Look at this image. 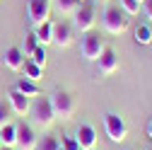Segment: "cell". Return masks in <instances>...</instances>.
Instances as JSON below:
<instances>
[{
	"label": "cell",
	"mask_w": 152,
	"mask_h": 150,
	"mask_svg": "<svg viewBox=\"0 0 152 150\" xmlns=\"http://www.w3.org/2000/svg\"><path fill=\"white\" fill-rule=\"evenodd\" d=\"M102 22H104V29H106L109 34H123V32H128V27H130L128 15H126L118 5H109V7L104 10V15H102Z\"/></svg>",
	"instance_id": "obj_1"
},
{
	"label": "cell",
	"mask_w": 152,
	"mask_h": 150,
	"mask_svg": "<svg viewBox=\"0 0 152 150\" xmlns=\"http://www.w3.org/2000/svg\"><path fill=\"white\" fill-rule=\"evenodd\" d=\"M29 116H31V121H34L36 126H41V128L51 126V124L56 121V114H53V107H51L48 97H36V99H31Z\"/></svg>",
	"instance_id": "obj_2"
},
{
	"label": "cell",
	"mask_w": 152,
	"mask_h": 150,
	"mask_svg": "<svg viewBox=\"0 0 152 150\" xmlns=\"http://www.w3.org/2000/svg\"><path fill=\"white\" fill-rule=\"evenodd\" d=\"M94 17H97V12H94V3L92 0H82V3L77 5V10L72 12V27L77 32H92L94 27Z\"/></svg>",
	"instance_id": "obj_3"
},
{
	"label": "cell",
	"mask_w": 152,
	"mask_h": 150,
	"mask_svg": "<svg viewBox=\"0 0 152 150\" xmlns=\"http://www.w3.org/2000/svg\"><path fill=\"white\" fill-rule=\"evenodd\" d=\"M102 51H104L102 36H99L97 32H85V34H82V41H80V53H82V58L97 63V58L102 56Z\"/></svg>",
	"instance_id": "obj_4"
},
{
	"label": "cell",
	"mask_w": 152,
	"mask_h": 150,
	"mask_svg": "<svg viewBox=\"0 0 152 150\" xmlns=\"http://www.w3.org/2000/svg\"><path fill=\"white\" fill-rule=\"evenodd\" d=\"M51 107H53V114L56 116H61V119H70L75 114V99L68 95V92L58 90V92H53V95L48 97Z\"/></svg>",
	"instance_id": "obj_5"
},
{
	"label": "cell",
	"mask_w": 152,
	"mask_h": 150,
	"mask_svg": "<svg viewBox=\"0 0 152 150\" xmlns=\"http://www.w3.org/2000/svg\"><path fill=\"white\" fill-rule=\"evenodd\" d=\"M104 128H106V136L113 140V143H123L126 136H128V128H126V121L113 114V111H109V114L104 116Z\"/></svg>",
	"instance_id": "obj_6"
},
{
	"label": "cell",
	"mask_w": 152,
	"mask_h": 150,
	"mask_svg": "<svg viewBox=\"0 0 152 150\" xmlns=\"http://www.w3.org/2000/svg\"><path fill=\"white\" fill-rule=\"evenodd\" d=\"M27 15H29V22L36 27L48 20L51 15V0H29V7H27Z\"/></svg>",
	"instance_id": "obj_7"
},
{
	"label": "cell",
	"mask_w": 152,
	"mask_h": 150,
	"mask_svg": "<svg viewBox=\"0 0 152 150\" xmlns=\"http://www.w3.org/2000/svg\"><path fill=\"white\" fill-rule=\"evenodd\" d=\"M36 140H39V138H36L34 136V128L29 126V124H17V148H20V150H36Z\"/></svg>",
	"instance_id": "obj_8"
},
{
	"label": "cell",
	"mask_w": 152,
	"mask_h": 150,
	"mask_svg": "<svg viewBox=\"0 0 152 150\" xmlns=\"http://www.w3.org/2000/svg\"><path fill=\"white\" fill-rule=\"evenodd\" d=\"M53 44L58 49H68L72 44V27L65 22H56L53 24Z\"/></svg>",
	"instance_id": "obj_9"
},
{
	"label": "cell",
	"mask_w": 152,
	"mask_h": 150,
	"mask_svg": "<svg viewBox=\"0 0 152 150\" xmlns=\"http://www.w3.org/2000/svg\"><path fill=\"white\" fill-rule=\"evenodd\" d=\"M24 53H22V49L20 46H10L5 53H3V63L10 68V70H22V65H24Z\"/></svg>",
	"instance_id": "obj_10"
},
{
	"label": "cell",
	"mask_w": 152,
	"mask_h": 150,
	"mask_svg": "<svg viewBox=\"0 0 152 150\" xmlns=\"http://www.w3.org/2000/svg\"><path fill=\"white\" fill-rule=\"evenodd\" d=\"M10 109L15 111V114H20V116H24V114H29V107H31V99L29 97H24L22 92H17V90H12L10 92Z\"/></svg>",
	"instance_id": "obj_11"
},
{
	"label": "cell",
	"mask_w": 152,
	"mask_h": 150,
	"mask_svg": "<svg viewBox=\"0 0 152 150\" xmlns=\"http://www.w3.org/2000/svg\"><path fill=\"white\" fill-rule=\"evenodd\" d=\"M97 65H99V70H102L104 75H111L113 70H116V65H118V61H116V51H113V49H106V46H104L102 56L97 58Z\"/></svg>",
	"instance_id": "obj_12"
},
{
	"label": "cell",
	"mask_w": 152,
	"mask_h": 150,
	"mask_svg": "<svg viewBox=\"0 0 152 150\" xmlns=\"http://www.w3.org/2000/svg\"><path fill=\"white\" fill-rule=\"evenodd\" d=\"M75 140L80 143V150L94 148V145H97V133H94V128H92L89 124H82V126L77 128V133H75Z\"/></svg>",
	"instance_id": "obj_13"
},
{
	"label": "cell",
	"mask_w": 152,
	"mask_h": 150,
	"mask_svg": "<svg viewBox=\"0 0 152 150\" xmlns=\"http://www.w3.org/2000/svg\"><path fill=\"white\" fill-rule=\"evenodd\" d=\"M34 34H36V39H39V44L41 46H48V44H53V22H41V24H36V29H34Z\"/></svg>",
	"instance_id": "obj_14"
},
{
	"label": "cell",
	"mask_w": 152,
	"mask_h": 150,
	"mask_svg": "<svg viewBox=\"0 0 152 150\" xmlns=\"http://www.w3.org/2000/svg\"><path fill=\"white\" fill-rule=\"evenodd\" d=\"M15 90H17V92H22V95H24V97H29V99H36V97H39V85H36L34 80H27V78L17 80Z\"/></svg>",
	"instance_id": "obj_15"
},
{
	"label": "cell",
	"mask_w": 152,
	"mask_h": 150,
	"mask_svg": "<svg viewBox=\"0 0 152 150\" xmlns=\"http://www.w3.org/2000/svg\"><path fill=\"white\" fill-rule=\"evenodd\" d=\"M0 140H3V145L12 148L17 143V126L15 124H5V126H0Z\"/></svg>",
	"instance_id": "obj_16"
},
{
	"label": "cell",
	"mask_w": 152,
	"mask_h": 150,
	"mask_svg": "<svg viewBox=\"0 0 152 150\" xmlns=\"http://www.w3.org/2000/svg\"><path fill=\"white\" fill-rule=\"evenodd\" d=\"M135 41H138L140 46L152 44V29H150L147 24H138V27H135Z\"/></svg>",
	"instance_id": "obj_17"
},
{
	"label": "cell",
	"mask_w": 152,
	"mask_h": 150,
	"mask_svg": "<svg viewBox=\"0 0 152 150\" xmlns=\"http://www.w3.org/2000/svg\"><path fill=\"white\" fill-rule=\"evenodd\" d=\"M22 68H24V75H27V80H34V82L39 80V78H41V73H44V68H39V65H36L34 61H29V58L24 61V65H22Z\"/></svg>",
	"instance_id": "obj_18"
},
{
	"label": "cell",
	"mask_w": 152,
	"mask_h": 150,
	"mask_svg": "<svg viewBox=\"0 0 152 150\" xmlns=\"http://www.w3.org/2000/svg\"><path fill=\"white\" fill-rule=\"evenodd\" d=\"M36 46H39V39H36V34H34V32H31V34H27V36H24V44L20 46V49H22V53H24V58H29V56L36 51Z\"/></svg>",
	"instance_id": "obj_19"
},
{
	"label": "cell",
	"mask_w": 152,
	"mask_h": 150,
	"mask_svg": "<svg viewBox=\"0 0 152 150\" xmlns=\"http://www.w3.org/2000/svg\"><path fill=\"white\" fill-rule=\"evenodd\" d=\"M77 5H80L77 0H56V10H58L63 17L65 15H72L75 10H77Z\"/></svg>",
	"instance_id": "obj_20"
},
{
	"label": "cell",
	"mask_w": 152,
	"mask_h": 150,
	"mask_svg": "<svg viewBox=\"0 0 152 150\" xmlns=\"http://www.w3.org/2000/svg\"><path fill=\"white\" fill-rule=\"evenodd\" d=\"M61 148V140L56 136H44L41 140H36V150H58Z\"/></svg>",
	"instance_id": "obj_21"
},
{
	"label": "cell",
	"mask_w": 152,
	"mask_h": 150,
	"mask_svg": "<svg viewBox=\"0 0 152 150\" xmlns=\"http://www.w3.org/2000/svg\"><path fill=\"white\" fill-rule=\"evenodd\" d=\"M29 61H34L39 68H44V65H46V46H41V44H39V46H36V51L29 56Z\"/></svg>",
	"instance_id": "obj_22"
},
{
	"label": "cell",
	"mask_w": 152,
	"mask_h": 150,
	"mask_svg": "<svg viewBox=\"0 0 152 150\" xmlns=\"http://www.w3.org/2000/svg\"><path fill=\"white\" fill-rule=\"evenodd\" d=\"M121 10L126 15H138L140 12V3L138 0H121Z\"/></svg>",
	"instance_id": "obj_23"
},
{
	"label": "cell",
	"mask_w": 152,
	"mask_h": 150,
	"mask_svg": "<svg viewBox=\"0 0 152 150\" xmlns=\"http://www.w3.org/2000/svg\"><path fill=\"white\" fill-rule=\"evenodd\" d=\"M10 102H0V126L10 124Z\"/></svg>",
	"instance_id": "obj_24"
},
{
	"label": "cell",
	"mask_w": 152,
	"mask_h": 150,
	"mask_svg": "<svg viewBox=\"0 0 152 150\" xmlns=\"http://www.w3.org/2000/svg\"><path fill=\"white\" fill-rule=\"evenodd\" d=\"M61 148H63V150H80V143L75 140V136H63Z\"/></svg>",
	"instance_id": "obj_25"
},
{
	"label": "cell",
	"mask_w": 152,
	"mask_h": 150,
	"mask_svg": "<svg viewBox=\"0 0 152 150\" xmlns=\"http://www.w3.org/2000/svg\"><path fill=\"white\" fill-rule=\"evenodd\" d=\"M140 10H142V15H145V20H150V22H152V0H142Z\"/></svg>",
	"instance_id": "obj_26"
},
{
	"label": "cell",
	"mask_w": 152,
	"mask_h": 150,
	"mask_svg": "<svg viewBox=\"0 0 152 150\" xmlns=\"http://www.w3.org/2000/svg\"><path fill=\"white\" fill-rule=\"evenodd\" d=\"M147 136L152 138V119H150V124H147Z\"/></svg>",
	"instance_id": "obj_27"
},
{
	"label": "cell",
	"mask_w": 152,
	"mask_h": 150,
	"mask_svg": "<svg viewBox=\"0 0 152 150\" xmlns=\"http://www.w3.org/2000/svg\"><path fill=\"white\" fill-rule=\"evenodd\" d=\"M0 150H12V148H7V145H3V148H0Z\"/></svg>",
	"instance_id": "obj_28"
},
{
	"label": "cell",
	"mask_w": 152,
	"mask_h": 150,
	"mask_svg": "<svg viewBox=\"0 0 152 150\" xmlns=\"http://www.w3.org/2000/svg\"><path fill=\"white\" fill-rule=\"evenodd\" d=\"M85 150H94V148H85Z\"/></svg>",
	"instance_id": "obj_29"
},
{
	"label": "cell",
	"mask_w": 152,
	"mask_h": 150,
	"mask_svg": "<svg viewBox=\"0 0 152 150\" xmlns=\"http://www.w3.org/2000/svg\"><path fill=\"white\" fill-rule=\"evenodd\" d=\"M0 148H3V140H0Z\"/></svg>",
	"instance_id": "obj_30"
},
{
	"label": "cell",
	"mask_w": 152,
	"mask_h": 150,
	"mask_svg": "<svg viewBox=\"0 0 152 150\" xmlns=\"http://www.w3.org/2000/svg\"><path fill=\"white\" fill-rule=\"evenodd\" d=\"M138 3H140V5H142V0H138Z\"/></svg>",
	"instance_id": "obj_31"
},
{
	"label": "cell",
	"mask_w": 152,
	"mask_h": 150,
	"mask_svg": "<svg viewBox=\"0 0 152 150\" xmlns=\"http://www.w3.org/2000/svg\"><path fill=\"white\" fill-rule=\"evenodd\" d=\"M77 3H82V0H77Z\"/></svg>",
	"instance_id": "obj_32"
},
{
	"label": "cell",
	"mask_w": 152,
	"mask_h": 150,
	"mask_svg": "<svg viewBox=\"0 0 152 150\" xmlns=\"http://www.w3.org/2000/svg\"><path fill=\"white\" fill-rule=\"evenodd\" d=\"M58 150H63V148H58Z\"/></svg>",
	"instance_id": "obj_33"
}]
</instances>
